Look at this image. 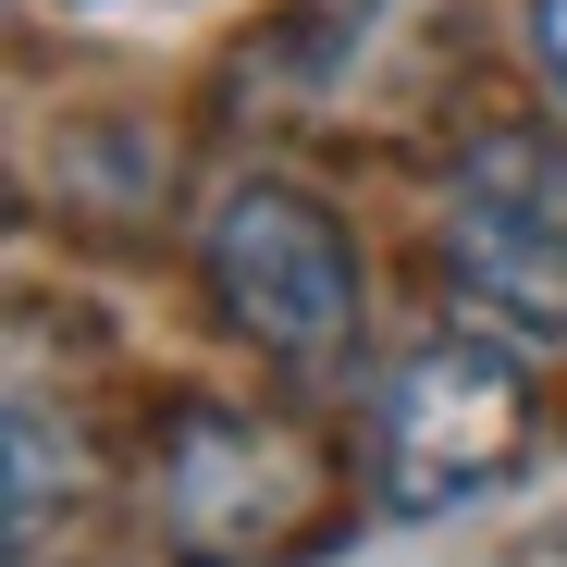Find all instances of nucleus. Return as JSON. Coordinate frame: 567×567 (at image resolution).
<instances>
[{
	"label": "nucleus",
	"mask_w": 567,
	"mask_h": 567,
	"mask_svg": "<svg viewBox=\"0 0 567 567\" xmlns=\"http://www.w3.org/2000/svg\"><path fill=\"white\" fill-rule=\"evenodd\" d=\"M198 271H210V309L235 321V346H259L271 370L297 383H333L358 358V321H370V259L358 235L284 173H247L210 198L198 223Z\"/></svg>",
	"instance_id": "1"
},
{
	"label": "nucleus",
	"mask_w": 567,
	"mask_h": 567,
	"mask_svg": "<svg viewBox=\"0 0 567 567\" xmlns=\"http://www.w3.org/2000/svg\"><path fill=\"white\" fill-rule=\"evenodd\" d=\"M432 259L482 321H506L530 346H567V148L543 124H482L456 148Z\"/></svg>",
	"instance_id": "2"
},
{
	"label": "nucleus",
	"mask_w": 567,
	"mask_h": 567,
	"mask_svg": "<svg viewBox=\"0 0 567 567\" xmlns=\"http://www.w3.org/2000/svg\"><path fill=\"white\" fill-rule=\"evenodd\" d=\"M370 456H383V518H444L468 494H494L530 456V370L494 333H432L395 370Z\"/></svg>",
	"instance_id": "3"
},
{
	"label": "nucleus",
	"mask_w": 567,
	"mask_h": 567,
	"mask_svg": "<svg viewBox=\"0 0 567 567\" xmlns=\"http://www.w3.org/2000/svg\"><path fill=\"white\" fill-rule=\"evenodd\" d=\"M321 468L284 420H247V408H185L173 444H161V543L185 567H247L284 543V518H309Z\"/></svg>",
	"instance_id": "4"
},
{
	"label": "nucleus",
	"mask_w": 567,
	"mask_h": 567,
	"mask_svg": "<svg viewBox=\"0 0 567 567\" xmlns=\"http://www.w3.org/2000/svg\"><path fill=\"white\" fill-rule=\"evenodd\" d=\"M530 62L555 74V100H567V0H530Z\"/></svg>",
	"instance_id": "5"
}]
</instances>
